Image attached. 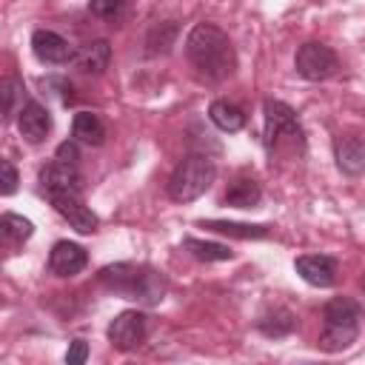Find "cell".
Segmentation results:
<instances>
[{
	"label": "cell",
	"instance_id": "3",
	"mask_svg": "<svg viewBox=\"0 0 365 365\" xmlns=\"http://www.w3.org/2000/svg\"><path fill=\"white\" fill-rule=\"evenodd\" d=\"M359 322H362V308L351 297H334L322 308V334H319V348L328 354L345 351L356 342L359 336Z\"/></svg>",
	"mask_w": 365,
	"mask_h": 365
},
{
	"label": "cell",
	"instance_id": "26",
	"mask_svg": "<svg viewBox=\"0 0 365 365\" xmlns=\"http://www.w3.org/2000/svg\"><path fill=\"white\" fill-rule=\"evenodd\" d=\"M17 182H20V177H17L14 163L6 160V157H0V197L14 194L17 191Z\"/></svg>",
	"mask_w": 365,
	"mask_h": 365
},
{
	"label": "cell",
	"instance_id": "28",
	"mask_svg": "<svg viewBox=\"0 0 365 365\" xmlns=\"http://www.w3.org/2000/svg\"><path fill=\"white\" fill-rule=\"evenodd\" d=\"M88 359V345L83 342V339H74L71 345H68V351H66V362L68 365H83Z\"/></svg>",
	"mask_w": 365,
	"mask_h": 365
},
{
	"label": "cell",
	"instance_id": "6",
	"mask_svg": "<svg viewBox=\"0 0 365 365\" xmlns=\"http://www.w3.org/2000/svg\"><path fill=\"white\" fill-rule=\"evenodd\" d=\"M294 66H297V74L308 83H322L328 77H334L339 71V57L331 46L325 43H302L297 48V57H294Z\"/></svg>",
	"mask_w": 365,
	"mask_h": 365
},
{
	"label": "cell",
	"instance_id": "21",
	"mask_svg": "<svg viewBox=\"0 0 365 365\" xmlns=\"http://www.w3.org/2000/svg\"><path fill=\"white\" fill-rule=\"evenodd\" d=\"M71 131H74V140L86 143V145H103V140H106V125L91 111H77L74 123H71Z\"/></svg>",
	"mask_w": 365,
	"mask_h": 365
},
{
	"label": "cell",
	"instance_id": "7",
	"mask_svg": "<svg viewBox=\"0 0 365 365\" xmlns=\"http://www.w3.org/2000/svg\"><path fill=\"white\" fill-rule=\"evenodd\" d=\"M145 334H148V322L143 311H120L106 328V336L117 351H134L137 345H143Z\"/></svg>",
	"mask_w": 365,
	"mask_h": 365
},
{
	"label": "cell",
	"instance_id": "20",
	"mask_svg": "<svg viewBox=\"0 0 365 365\" xmlns=\"http://www.w3.org/2000/svg\"><path fill=\"white\" fill-rule=\"evenodd\" d=\"M200 225L208 231L225 234V237H237V240H265L271 234L268 225H248V222H231V220H202Z\"/></svg>",
	"mask_w": 365,
	"mask_h": 365
},
{
	"label": "cell",
	"instance_id": "22",
	"mask_svg": "<svg viewBox=\"0 0 365 365\" xmlns=\"http://www.w3.org/2000/svg\"><path fill=\"white\" fill-rule=\"evenodd\" d=\"M257 328L265 334V336H274V339H279V336H288L294 328H297V319H294V314L288 311V308H268L265 314H259V319H257Z\"/></svg>",
	"mask_w": 365,
	"mask_h": 365
},
{
	"label": "cell",
	"instance_id": "17",
	"mask_svg": "<svg viewBox=\"0 0 365 365\" xmlns=\"http://www.w3.org/2000/svg\"><path fill=\"white\" fill-rule=\"evenodd\" d=\"M259 200H262V185L254 177H237L222 194V202L231 208H254Z\"/></svg>",
	"mask_w": 365,
	"mask_h": 365
},
{
	"label": "cell",
	"instance_id": "4",
	"mask_svg": "<svg viewBox=\"0 0 365 365\" xmlns=\"http://www.w3.org/2000/svg\"><path fill=\"white\" fill-rule=\"evenodd\" d=\"M265 114V128H262V143L265 151H302L305 148V134L302 125L294 114V108L282 100H265L262 103Z\"/></svg>",
	"mask_w": 365,
	"mask_h": 365
},
{
	"label": "cell",
	"instance_id": "13",
	"mask_svg": "<svg viewBox=\"0 0 365 365\" xmlns=\"http://www.w3.org/2000/svg\"><path fill=\"white\" fill-rule=\"evenodd\" d=\"M17 128L29 143H43L51 131V114L43 103L26 100V106L17 111Z\"/></svg>",
	"mask_w": 365,
	"mask_h": 365
},
{
	"label": "cell",
	"instance_id": "23",
	"mask_svg": "<svg viewBox=\"0 0 365 365\" xmlns=\"http://www.w3.org/2000/svg\"><path fill=\"white\" fill-rule=\"evenodd\" d=\"M182 248H185L191 257L202 259V262H222V259H231V257H234V251H231L228 245H222V242H208V240H197V237H185V240H182Z\"/></svg>",
	"mask_w": 365,
	"mask_h": 365
},
{
	"label": "cell",
	"instance_id": "24",
	"mask_svg": "<svg viewBox=\"0 0 365 365\" xmlns=\"http://www.w3.org/2000/svg\"><path fill=\"white\" fill-rule=\"evenodd\" d=\"M177 40V23L174 20H163V23H154L148 29V37H145V46H148V54H168L171 46Z\"/></svg>",
	"mask_w": 365,
	"mask_h": 365
},
{
	"label": "cell",
	"instance_id": "16",
	"mask_svg": "<svg viewBox=\"0 0 365 365\" xmlns=\"http://www.w3.org/2000/svg\"><path fill=\"white\" fill-rule=\"evenodd\" d=\"M108 60H111V46H108V40H91V43L80 46V48L74 51V57H71L74 68H77L80 74H91V77L103 74V71L108 68Z\"/></svg>",
	"mask_w": 365,
	"mask_h": 365
},
{
	"label": "cell",
	"instance_id": "2",
	"mask_svg": "<svg viewBox=\"0 0 365 365\" xmlns=\"http://www.w3.org/2000/svg\"><path fill=\"white\" fill-rule=\"evenodd\" d=\"M100 285L114 291L123 299H134L143 305H157L165 297V277L154 271L151 265H134V262H114L106 265L97 274Z\"/></svg>",
	"mask_w": 365,
	"mask_h": 365
},
{
	"label": "cell",
	"instance_id": "19",
	"mask_svg": "<svg viewBox=\"0 0 365 365\" xmlns=\"http://www.w3.org/2000/svg\"><path fill=\"white\" fill-rule=\"evenodd\" d=\"M26 106V86L20 77H3L0 80V120L9 123L20 108Z\"/></svg>",
	"mask_w": 365,
	"mask_h": 365
},
{
	"label": "cell",
	"instance_id": "25",
	"mask_svg": "<svg viewBox=\"0 0 365 365\" xmlns=\"http://www.w3.org/2000/svg\"><path fill=\"white\" fill-rule=\"evenodd\" d=\"M128 0H88V11L100 20H117L125 11Z\"/></svg>",
	"mask_w": 365,
	"mask_h": 365
},
{
	"label": "cell",
	"instance_id": "18",
	"mask_svg": "<svg viewBox=\"0 0 365 365\" xmlns=\"http://www.w3.org/2000/svg\"><path fill=\"white\" fill-rule=\"evenodd\" d=\"M208 120H211L220 131L234 134V131H240V128L245 125V111H242L237 103H231V100H214V103L208 106Z\"/></svg>",
	"mask_w": 365,
	"mask_h": 365
},
{
	"label": "cell",
	"instance_id": "8",
	"mask_svg": "<svg viewBox=\"0 0 365 365\" xmlns=\"http://www.w3.org/2000/svg\"><path fill=\"white\" fill-rule=\"evenodd\" d=\"M40 188L46 191V197H54V194H80L83 191V177H80L77 165L51 160L48 165L40 168Z\"/></svg>",
	"mask_w": 365,
	"mask_h": 365
},
{
	"label": "cell",
	"instance_id": "11",
	"mask_svg": "<svg viewBox=\"0 0 365 365\" xmlns=\"http://www.w3.org/2000/svg\"><path fill=\"white\" fill-rule=\"evenodd\" d=\"M294 268L314 288H331L336 282V259L328 254H302L297 257Z\"/></svg>",
	"mask_w": 365,
	"mask_h": 365
},
{
	"label": "cell",
	"instance_id": "15",
	"mask_svg": "<svg viewBox=\"0 0 365 365\" xmlns=\"http://www.w3.org/2000/svg\"><path fill=\"white\" fill-rule=\"evenodd\" d=\"M31 234H34L31 220H26V217H20V214H11V211L0 214V262H3L6 257L17 254V248H20Z\"/></svg>",
	"mask_w": 365,
	"mask_h": 365
},
{
	"label": "cell",
	"instance_id": "1",
	"mask_svg": "<svg viewBox=\"0 0 365 365\" xmlns=\"http://www.w3.org/2000/svg\"><path fill=\"white\" fill-rule=\"evenodd\" d=\"M185 57L208 83H222L237 68V54L228 34L214 23H197L185 37Z\"/></svg>",
	"mask_w": 365,
	"mask_h": 365
},
{
	"label": "cell",
	"instance_id": "5",
	"mask_svg": "<svg viewBox=\"0 0 365 365\" xmlns=\"http://www.w3.org/2000/svg\"><path fill=\"white\" fill-rule=\"evenodd\" d=\"M217 180V165L208 154H188L177 163V168L168 177V197L174 202H194L202 197L211 182Z\"/></svg>",
	"mask_w": 365,
	"mask_h": 365
},
{
	"label": "cell",
	"instance_id": "12",
	"mask_svg": "<svg viewBox=\"0 0 365 365\" xmlns=\"http://www.w3.org/2000/svg\"><path fill=\"white\" fill-rule=\"evenodd\" d=\"M86 265H88L86 248L77 245V242H71V240H60V242H54L51 251H48V268H51V274H57V277H74V274H80Z\"/></svg>",
	"mask_w": 365,
	"mask_h": 365
},
{
	"label": "cell",
	"instance_id": "10",
	"mask_svg": "<svg viewBox=\"0 0 365 365\" xmlns=\"http://www.w3.org/2000/svg\"><path fill=\"white\" fill-rule=\"evenodd\" d=\"M31 51L40 63H48V66H63V63H71L74 57L71 43L51 29H37L31 34Z\"/></svg>",
	"mask_w": 365,
	"mask_h": 365
},
{
	"label": "cell",
	"instance_id": "14",
	"mask_svg": "<svg viewBox=\"0 0 365 365\" xmlns=\"http://www.w3.org/2000/svg\"><path fill=\"white\" fill-rule=\"evenodd\" d=\"M334 160L345 177H359L365 171V143L359 134H345L334 140Z\"/></svg>",
	"mask_w": 365,
	"mask_h": 365
},
{
	"label": "cell",
	"instance_id": "9",
	"mask_svg": "<svg viewBox=\"0 0 365 365\" xmlns=\"http://www.w3.org/2000/svg\"><path fill=\"white\" fill-rule=\"evenodd\" d=\"M48 200H51L54 211H57L63 220H68V225H71L74 231H80V234L97 231L100 220H97V214L83 202L80 194H54V197H48Z\"/></svg>",
	"mask_w": 365,
	"mask_h": 365
},
{
	"label": "cell",
	"instance_id": "27",
	"mask_svg": "<svg viewBox=\"0 0 365 365\" xmlns=\"http://www.w3.org/2000/svg\"><path fill=\"white\" fill-rule=\"evenodd\" d=\"M54 160L77 165V160H80V148H77V143H74V140H66V143H60V145H57V154H54Z\"/></svg>",
	"mask_w": 365,
	"mask_h": 365
}]
</instances>
